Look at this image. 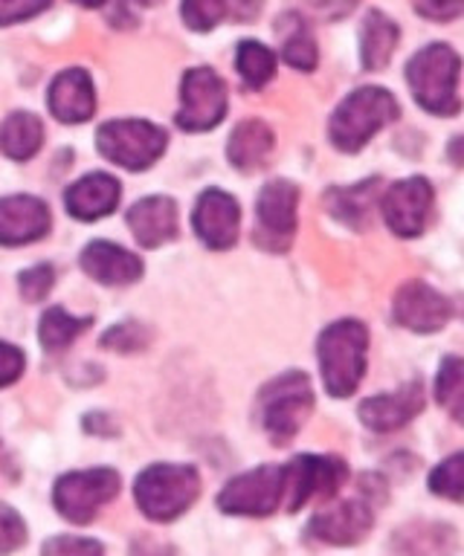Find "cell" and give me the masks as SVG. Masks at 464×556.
I'll return each instance as SVG.
<instances>
[{
	"mask_svg": "<svg viewBox=\"0 0 464 556\" xmlns=\"http://www.w3.org/2000/svg\"><path fill=\"white\" fill-rule=\"evenodd\" d=\"M24 539H27L24 519H21L12 507L0 504V554H10V551L21 547L24 545Z\"/></svg>",
	"mask_w": 464,
	"mask_h": 556,
	"instance_id": "obj_34",
	"label": "cell"
},
{
	"mask_svg": "<svg viewBox=\"0 0 464 556\" xmlns=\"http://www.w3.org/2000/svg\"><path fill=\"white\" fill-rule=\"evenodd\" d=\"M116 493H120V476L114 469H85V472H71L55 481L53 502L55 510L67 521L88 525L102 504L116 498Z\"/></svg>",
	"mask_w": 464,
	"mask_h": 556,
	"instance_id": "obj_7",
	"label": "cell"
},
{
	"mask_svg": "<svg viewBox=\"0 0 464 556\" xmlns=\"http://www.w3.org/2000/svg\"><path fill=\"white\" fill-rule=\"evenodd\" d=\"M276 33L281 35V59L288 61L290 67L297 70H314L319 52H316V41L308 24L299 15H281Z\"/></svg>",
	"mask_w": 464,
	"mask_h": 556,
	"instance_id": "obj_25",
	"label": "cell"
},
{
	"mask_svg": "<svg viewBox=\"0 0 464 556\" xmlns=\"http://www.w3.org/2000/svg\"><path fill=\"white\" fill-rule=\"evenodd\" d=\"M349 478L340 458L328 455H299L285 464V510H302L311 498H331Z\"/></svg>",
	"mask_w": 464,
	"mask_h": 556,
	"instance_id": "obj_8",
	"label": "cell"
},
{
	"mask_svg": "<svg viewBox=\"0 0 464 556\" xmlns=\"http://www.w3.org/2000/svg\"><path fill=\"white\" fill-rule=\"evenodd\" d=\"M398 119V102L384 87H360L349 99H342L340 108L334 111L328 137L334 148L346 154H354L375 137L377 130L386 128L389 122Z\"/></svg>",
	"mask_w": 464,
	"mask_h": 556,
	"instance_id": "obj_2",
	"label": "cell"
},
{
	"mask_svg": "<svg viewBox=\"0 0 464 556\" xmlns=\"http://www.w3.org/2000/svg\"><path fill=\"white\" fill-rule=\"evenodd\" d=\"M166 146V130L142 119L105 122L97 134L99 154L128 172H142L158 163Z\"/></svg>",
	"mask_w": 464,
	"mask_h": 556,
	"instance_id": "obj_6",
	"label": "cell"
},
{
	"mask_svg": "<svg viewBox=\"0 0 464 556\" xmlns=\"http://www.w3.org/2000/svg\"><path fill=\"white\" fill-rule=\"evenodd\" d=\"M45 554H102V545L99 542H90V539H50L45 545Z\"/></svg>",
	"mask_w": 464,
	"mask_h": 556,
	"instance_id": "obj_38",
	"label": "cell"
},
{
	"mask_svg": "<svg viewBox=\"0 0 464 556\" xmlns=\"http://www.w3.org/2000/svg\"><path fill=\"white\" fill-rule=\"evenodd\" d=\"M50 7V0H0V26L18 24L27 17H36L38 12H45Z\"/></svg>",
	"mask_w": 464,
	"mask_h": 556,
	"instance_id": "obj_35",
	"label": "cell"
},
{
	"mask_svg": "<svg viewBox=\"0 0 464 556\" xmlns=\"http://www.w3.org/2000/svg\"><path fill=\"white\" fill-rule=\"evenodd\" d=\"M377 198V180H366L351 189H334L328 191V212L334 217H340L342 224L349 226H363L368 208L375 206Z\"/></svg>",
	"mask_w": 464,
	"mask_h": 556,
	"instance_id": "obj_26",
	"label": "cell"
},
{
	"mask_svg": "<svg viewBox=\"0 0 464 556\" xmlns=\"http://www.w3.org/2000/svg\"><path fill=\"white\" fill-rule=\"evenodd\" d=\"M236 67L250 90H262L276 73V55L264 43L244 41L236 52Z\"/></svg>",
	"mask_w": 464,
	"mask_h": 556,
	"instance_id": "obj_28",
	"label": "cell"
},
{
	"mask_svg": "<svg viewBox=\"0 0 464 556\" xmlns=\"http://www.w3.org/2000/svg\"><path fill=\"white\" fill-rule=\"evenodd\" d=\"M201 493V478L192 467L180 464H154L137 478L134 495L140 510L154 521H172L192 507Z\"/></svg>",
	"mask_w": 464,
	"mask_h": 556,
	"instance_id": "obj_5",
	"label": "cell"
},
{
	"mask_svg": "<svg viewBox=\"0 0 464 556\" xmlns=\"http://www.w3.org/2000/svg\"><path fill=\"white\" fill-rule=\"evenodd\" d=\"M424 408V386L418 380L406 382L392 394H377L360 403V420L372 432H394Z\"/></svg>",
	"mask_w": 464,
	"mask_h": 556,
	"instance_id": "obj_17",
	"label": "cell"
},
{
	"mask_svg": "<svg viewBox=\"0 0 464 556\" xmlns=\"http://www.w3.org/2000/svg\"><path fill=\"white\" fill-rule=\"evenodd\" d=\"M81 269L99 285L123 287L134 285L142 276V261L134 252L108 241H93L81 252Z\"/></svg>",
	"mask_w": 464,
	"mask_h": 556,
	"instance_id": "obj_19",
	"label": "cell"
},
{
	"mask_svg": "<svg viewBox=\"0 0 464 556\" xmlns=\"http://www.w3.org/2000/svg\"><path fill=\"white\" fill-rule=\"evenodd\" d=\"M450 156H453L455 163H464V137H459L453 146H450Z\"/></svg>",
	"mask_w": 464,
	"mask_h": 556,
	"instance_id": "obj_41",
	"label": "cell"
},
{
	"mask_svg": "<svg viewBox=\"0 0 464 556\" xmlns=\"http://www.w3.org/2000/svg\"><path fill=\"white\" fill-rule=\"evenodd\" d=\"M297 203L299 189L290 180H271L259 194V229L255 243L271 252H285L297 235Z\"/></svg>",
	"mask_w": 464,
	"mask_h": 556,
	"instance_id": "obj_11",
	"label": "cell"
},
{
	"mask_svg": "<svg viewBox=\"0 0 464 556\" xmlns=\"http://www.w3.org/2000/svg\"><path fill=\"white\" fill-rule=\"evenodd\" d=\"M149 330L142 328L140 321H120V325H114V328L102 337V345L111 348V351H125V354H131V351H140V348L149 345Z\"/></svg>",
	"mask_w": 464,
	"mask_h": 556,
	"instance_id": "obj_31",
	"label": "cell"
},
{
	"mask_svg": "<svg viewBox=\"0 0 464 556\" xmlns=\"http://www.w3.org/2000/svg\"><path fill=\"white\" fill-rule=\"evenodd\" d=\"M238 224H241V212L236 198H229L227 191L206 189L198 198L192 226L210 250H229L238 241Z\"/></svg>",
	"mask_w": 464,
	"mask_h": 556,
	"instance_id": "obj_15",
	"label": "cell"
},
{
	"mask_svg": "<svg viewBox=\"0 0 464 556\" xmlns=\"http://www.w3.org/2000/svg\"><path fill=\"white\" fill-rule=\"evenodd\" d=\"M459 70H462V61L447 43H429L415 52L406 64V81H410L415 102L436 116H453L462 108L455 93Z\"/></svg>",
	"mask_w": 464,
	"mask_h": 556,
	"instance_id": "obj_3",
	"label": "cell"
},
{
	"mask_svg": "<svg viewBox=\"0 0 464 556\" xmlns=\"http://www.w3.org/2000/svg\"><path fill=\"white\" fill-rule=\"evenodd\" d=\"M50 208L45 200L15 194L0 200V243L3 247H24L50 232Z\"/></svg>",
	"mask_w": 464,
	"mask_h": 556,
	"instance_id": "obj_16",
	"label": "cell"
},
{
	"mask_svg": "<svg viewBox=\"0 0 464 556\" xmlns=\"http://www.w3.org/2000/svg\"><path fill=\"white\" fill-rule=\"evenodd\" d=\"M24 371V354L10 342H0V389L12 386Z\"/></svg>",
	"mask_w": 464,
	"mask_h": 556,
	"instance_id": "obj_37",
	"label": "cell"
},
{
	"mask_svg": "<svg viewBox=\"0 0 464 556\" xmlns=\"http://www.w3.org/2000/svg\"><path fill=\"white\" fill-rule=\"evenodd\" d=\"M273 151V130L259 119L241 122L229 137L227 156L238 172H255Z\"/></svg>",
	"mask_w": 464,
	"mask_h": 556,
	"instance_id": "obj_22",
	"label": "cell"
},
{
	"mask_svg": "<svg viewBox=\"0 0 464 556\" xmlns=\"http://www.w3.org/2000/svg\"><path fill=\"white\" fill-rule=\"evenodd\" d=\"M392 313L394 321L403 325L406 330L436 333L453 316V304L447 302V295H441L438 290L424 285V281H410V285H403L398 290V295H394Z\"/></svg>",
	"mask_w": 464,
	"mask_h": 556,
	"instance_id": "obj_13",
	"label": "cell"
},
{
	"mask_svg": "<svg viewBox=\"0 0 464 556\" xmlns=\"http://www.w3.org/2000/svg\"><path fill=\"white\" fill-rule=\"evenodd\" d=\"M311 408H314V391H311V380L302 371L281 374L267 382L259 394L262 426L276 446H285L297 438Z\"/></svg>",
	"mask_w": 464,
	"mask_h": 556,
	"instance_id": "obj_4",
	"label": "cell"
},
{
	"mask_svg": "<svg viewBox=\"0 0 464 556\" xmlns=\"http://www.w3.org/2000/svg\"><path fill=\"white\" fill-rule=\"evenodd\" d=\"M55 285V269L50 264H38V267H29L21 273V295L27 302H41L47 299V293L53 290Z\"/></svg>",
	"mask_w": 464,
	"mask_h": 556,
	"instance_id": "obj_33",
	"label": "cell"
},
{
	"mask_svg": "<svg viewBox=\"0 0 464 556\" xmlns=\"http://www.w3.org/2000/svg\"><path fill=\"white\" fill-rule=\"evenodd\" d=\"M120 182L111 177V174H88L81 177L79 182H73L67 194H64V203H67V212L79 220H99V217L111 215L120 203Z\"/></svg>",
	"mask_w": 464,
	"mask_h": 556,
	"instance_id": "obj_20",
	"label": "cell"
},
{
	"mask_svg": "<svg viewBox=\"0 0 464 556\" xmlns=\"http://www.w3.org/2000/svg\"><path fill=\"white\" fill-rule=\"evenodd\" d=\"M308 3H311V7H314L319 15L340 17V15H346V12H351L358 0H308Z\"/></svg>",
	"mask_w": 464,
	"mask_h": 556,
	"instance_id": "obj_40",
	"label": "cell"
},
{
	"mask_svg": "<svg viewBox=\"0 0 464 556\" xmlns=\"http://www.w3.org/2000/svg\"><path fill=\"white\" fill-rule=\"evenodd\" d=\"M401 29L392 17H386L384 12H368L360 29V55H363V67L377 73L384 70L392 59L394 47H398Z\"/></svg>",
	"mask_w": 464,
	"mask_h": 556,
	"instance_id": "obj_23",
	"label": "cell"
},
{
	"mask_svg": "<svg viewBox=\"0 0 464 556\" xmlns=\"http://www.w3.org/2000/svg\"><path fill=\"white\" fill-rule=\"evenodd\" d=\"M386 226L401 238H415L427 226L429 208H432V186L424 177H406L389 186L384 194Z\"/></svg>",
	"mask_w": 464,
	"mask_h": 556,
	"instance_id": "obj_12",
	"label": "cell"
},
{
	"mask_svg": "<svg viewBox=\"0 0 464 556\" xmlns=\"http://www.w3.org/2000/svg\"><path fill=\"white\" fill-rule=\"evenodd\" d=\"M429 490L450 502L464 498V452H455L429 472Z\"/></svg>",
	"mask_w": 464,
	"mask_h": 556,
	"instance_id": "obj_30",
	"label": "cell"
},
{
	"mask_svg": "<svg viewBox=\"0 0 464 556\" xmlns=\"http://www.w3.org/2000/svg\"><path fill=\"white\" fill-rule=\"evenodd\" d=\"M73 3H79V7H88V9H97V7H102L105 0H73Z\"/></svg>",
	"mask_w": 464,
	"mask_h": 556,
	"instance_id": "obj_42",
	"label": "cell"
},
{
	"mask_svg": "<svg viewBox=\"0 0 464 556\" xmlns=\"http://www.w3.org/2000/svg\"><path fill=\"white\" fill-rule=\"evenodd\" d=\"M319 368L323 382L331 397H349L354 394L366 374L368 356V330L363 321L342 319L334 321L319 337Z\"/></svg>",
	"mask_w": 464,
	"mask_h": 556,
	"instance_id": "obj_1",
	"label": "cell"
},
{
	"mask_svg": "<svg viewBox=\"0 0 464 556\" xmlns=\"http://www.w3.org/2000/svg\"><path fill=\"white\" fill-rule=\"evenodd\" d=\"M50 111L59 122L76 125V122H88L97 111V93H93V81L85 70L73 67L64 70L62 76H55L50 87Z\"/></svg>",
	"mask_w": 464,
	"mask_h": 556,
	"instance_id": "obj_18",
	"label": "cell"
},
{
	"mask_svg": "<svg viewBox=\"0 0 464 556\" xmlns=\"http://www.w3.org/2000/svg\"><path fill=\"white\" fill-rule=\"evenodd\" d=\"M41 142H45V125L33 113H12L10 119L0 125V148L15 163L36 156Z\"/></svg>",
	"mask_w": 464,
	"mask_h": 556,
	"instance_id": "obj_24",
	"label": "cell"
},
{
	"mask_svg": "<svg viewBox=\"0 0 464 556\" xmlns=\"http://www.w3.org/2000/svg\"><path fill=\"white\" fill-rule=\"evenodd\" d=\"M88 325L90 319H76L62 307H53V311L45 313V319L38 325V339L47 351H64L73 339L88 330Z\"/></svg>",
	"mask_w": 464,
	"mask_h": 556,
	"instance_id": "obj_29",
	"label": "cell"
},
{
	"mask_svg": "<svg viewBox=\"0 0 464 556\" xmlns=\"http://www.w3.org/2000/svg\"><path fill=\"white\" fill-rule=\"evenodd\" d=\"M224 17V0H184V21L198 33L218 26Z\"/></svg>",
	"mask_w": 464,
	"mask_h": 556,
	"instance_id": "obj_32",
	"label": "cell"
},
{
	"mask_svg": "<svg viewBox=\"0 0 464 556\" xmlns=\"http://www.w3.org/2000/svg\"><path fill=\"white\" fill-rule=\"evenodd\" d=\"M128 226L134 238L142 247H163L177 235V208L175 200L168 198H146L128 208Z\"/></svg>",
	"mask_w": 464,
	"mask_h": 556,
	"instance_id": "obj_21",
	"label": "cell"
},
{
	"mask_svg": "<svg viewBox=\"0 0 464 556\" xmlns=\"http://www.w3.org/2000/svg\"><path fill=\"white\" fill-rule=\"evenodd\" d=\"M264 0H224V15L236 21H253L262 12Z\"/></svg>",
	"mask_w": 464,
	"mask_h": 556,
	"instance_id": "obj_39",
	"label": "cell"
},
{
	"mask_svg": "<svg viewBox=\"0 0 464 556\" xmlns=\"http://www.w3.org/2000/svg\"><path fill=\"white\" fill-rule=\"evenodd\" d=\"M415 9L429 21H453L464 15V0H415Z\"/></svg>",
	"mask_w": 464,
	"mask_h": 556,
	"instance_id": "obj_36",
	"label": "cell"
},
{
	"mask_svg": "<svg viewBox=\"0 0 464 556\" xmlns=\"http://www.w3.org/2000/svg\"><path fill=\"white\" fill-rule=\"evenodd\" d=\"M227 113V87L210 67H195L184 76L177 125L192 134L212 130Z\"/></svg>",
	"mask_w": 464,
	"mask_h": 556,
	"instance_id": "obj_10",
	"label": "cell"
},
{
	"mask_svg": "<svg viewBox=\"0 0 464 556\" xmlns=\"http://www.w3.org/2000/svg\"><path fill=\"white\" fill-rule=\"evenodd\" d=\"M285 504V467H259L233 478L218 495L229 516H271Z\"/></svg>",
	"mask_w": 464,
	"mask_h": 556,
	"instance_id": "obj_9",
	"label": "cell"
},
{
	"mask_svg": "<svg viewBox=\"0 0 464 556\" xmlns=\"http://www.w3.org/2000/svg\"><path fill=\"white\" fill-rule=\"evenodd\" d=\"M372 507L375 502H368V498H349V502L323 507L308 525V533L328 545H354L375 525Z\"/></svg>",
	"mask_w": 464,
	"mask_h": 556,
	"instance_id": "obj_14",
	"label": "cell"
},
{
	"mask_svg": "<svg viewBox=\"0 0 464 556\" xmlns=\"http://www.w3.org/2000/svg\"><path fill=\"white\" fill-rule=\"evenodd\" d=\"M436 397L455 424H464V359L447 356L436 377Z\"/></svg>",
	"mask_w": 464,
	"mask_h": 556,
	"instance_id": "obj_27",
	"label": "cell"
}]
</instances>
